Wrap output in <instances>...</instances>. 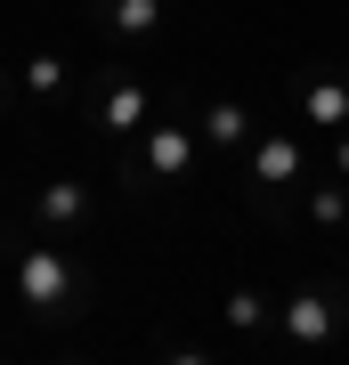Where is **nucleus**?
I'll list each match as a JSON object with an SVG mask.
<instances>
[{
    "instance_id": "9b49d317",
    "label": "nucleus",
    "mask_w": 349,
    "mask_h": 365,
    "mask_svg": "<svg viewBox=\"0 0 349 365\" xmlns=\"http://www.w3.org/2000/svg\"><path fill=\"white\" fill-rule=\"evenodd\" d=\"M228 325H236V333L268 325V309H260V292H228Z\"/></svg>"
},
{
    "instance_id": "f257e3e1",
    "label": "nucleus",
    "mask_w": 349,
    "mask_h": 365,
    "mask_svg": "<svg viewBox=\"0 0 349 365\" xmlns=\"http://www.w3.org/2000/svg\"><path fill=\"white\" fill-rule=\"evenodd\" d=\"M16 292H25V309L57 317V309H74V300H81V276H74L65 252H25V260H16Z\"/></svg>"
},
{
    "instance_id": "f03ea898",
    "label": "nucleus",
    "mask_w": 349,
    "mask_h": 365,
    "mask_svg": "<svg viewBox=\"0 0 349 365\" xmlns=\"http://www.w3.org/2000/svg\"><path fill=\"white\" fill-rule=\"evenodd\" d=\"M187 163H195V138L179 122H155V130H146V170H155V179H179Z\"/></svg>"
},
{
    "instance_id": "423d86ee",
    "label": "nucleus",
    "mask_w": 349,
    "mask_h": 365,
    "mask_svg": "<svg viewBox=\"0 0 349 365\" xmlns=\"http://www.w3.org/2000/svg\"><path fill=\"white\" fill-rule=\"evenodd\" d=\"M81 211H90V187H81V179H49V187H41V220H49V227H74Z\"/></svg>"
},
{
    "instance_id": "20e7f679",
    "label": "nucleus",
    "mask_w": 349,
    "mask_h": 365,
    "mask_svg": "<svg viewBox=\"0 0 349 365\" xmlns=\"http://www.w3.org/2000/svg\"><path fill=\"white\" fill-rule=\"evenodd\" d=\"M252 179H260V187L300 179V146H293V138H260V146H252Z\"/></svg>"
},
{
    "instance_id": "ddd939ff",
    "label": "nucleus",
    "mask_w": 349,
    "mask_h": 365,
    "mask_svg": "<svg viewBox=\"0 0 349 365\" xmlns=\"http://www.w3.org/2000/svg\"><path fill=\"white\" fill-rule=\"evenodd\" d=\"M171 365H211V357H203V349H179V357H171Z\"/></svg>"
},
{
    "instance_id": "7ed1b4c3",
    "label": "nucleus",
    "mask_w": 349,
    "mask_h": 365,
    "mask_svg": "<svg viewBox=\"0 0 349 365\" xmlns=\"http://www.w3.org/2000/svg\"><path fill=\"white\" fill-rule=\"evenodd\" d=\"M333 325H341V317H333V300H325V292L285 300V333H293V341H333Z\"/></svg>"
},
{
    "instance_id": "0eeeda50",
    "label": "nucleus",
    "mask_w": 349,
    "mask_h": 365,
    "mask_svg": "<svg viewBox=\"0 0 349 365\" xmlns=\"http://www.w3.org/2000/svg\"><path fill=\"white\" fill-rule=\"evenodd\" d=\"M106 16H114L122 41H146V33L163 25V0H106Z\"/></svg>"
},
{
    "instance_id": "4468645a",
    "label": "nucleus",
    "mask_w": 349,
    "mask_h": 365,
    "mask_svg": "<svg viewBox=\"0 0 349 365\" xmlns=\"http://www.w3.org/2000/svg\"><path fill=\"white\" fill-rule=\"evenodd\" d=\"M341 179H349V138H341Z\"/></svg>"
},
{
    "instance_id": "1a4fd4ad",
    "label": "nucleus",
    "mask_w": 349,
    "mask_h": 365,
    "mask_svg": "<svg viewBox=\"0 0 349 365\" xmlns=\"http://www.w3.org/2000/svg\"><path fill=\"white\" fill-rule=\"evenodd\" d=\"M309 122H349V81H317L309 90Z\"/></svg>"
},
{
    "instance_id": "9d476101",
    "label": "nucleus",
    "mask_w": 349,
    "mask_h": 365,
    "mask_svg": "<svg viewBox=\"0 0 349 365\" xmlns=\"http://www.w3.org/2000/svg\"><path fill=\"white\" fill-rule=\"evenodd\" d=\"M25 90L33 98H57L65 90V57H25Z\"/></svg>"
},
{
    "instance_id": "6e6552de",
    "label": "nucleus",
    "mask_w": 349,
    "mask_h": 365,
    "mask_svg": "<svg viewBox=\"0 0 349 365\" xmlns=\"http://www.w3.org/2000/svg\"><path fill=\"white\" fill-rule=\"evenodd\" d=\"M203 138L211 146H244L252 138V114H244V106H211V114H203Z\"/></svg>"
},
{
    "instance_id": "f8f14e48",
    "label": "nucleus",
    "mask_w": 349,
    "mask_h": 365,
    "mask_svg": "<svg viewBox=\"0 0 349 365\" xmlns=\"http://www.w3.org/2000/svg\"><path fill=\"white\" fill-rule=\"evenodd\" d=\"M309 211H317L325 227H341V220H349V195H341V187H317V195H309Z\"/></svg>"
},
{
    "instance_id": "39448f33",
    "label": "nucleus",
    "mask_w": 349,
    "mask_h": 365,
    "mask_svg": "<svg viewBox=\"0 0 349 365\" xmlns=\"http://www.w3.org/2000/svg\"><path fill=\"white\" fill-rule=\"evenodd\" d=\"M146 106H155V98H146L138 81H114V90H106V106H98V122H106V130H138Z\"/></svg>"
}]
</instances>
